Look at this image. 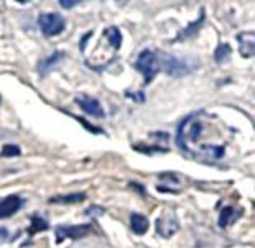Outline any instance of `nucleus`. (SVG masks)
I'll return each instance as SVG.
<instances>
[{
	"label": "nucleus",
	"instance_id": "nucleus-1",
	"mask_svg": "<svg viewBox=\"0 0 255 248\" xmlns=\"http://www.w3.org/2000/svg\"><path fill=\"white\" fill-rule=\"evenodd\" d=\"M135 68L143 74V83L150 84L155 79V76L161 71L160 63V51L145 50L140 53V56L135 61Z\"/></svg>",
	"mask_w": 255,
	"mask_h": 248
},
{
	"label": "nucleus",
	"instance_id": "nucleus-2",
	"mask_svg": "<svg viewBox=\"0 0 255 248\" xmlns=\"http://www.w3.org/2000/svg\"><path fill=\"white\" fill-rule=\"evenodd\" d=\"M38 25H40L41 33L51 38V36L63 33L66 28V20L59 13H41L38 17Z\"/></svg>",
	"mask_w": 255,
	"mask_h": 248
},
{
	"label": "nucleus",
	"instance_id": "nucleus-3",
	"mask_svg": "<svg viewBox=\"0 0 255 248\" xmlns=\"http://www.w3.org/2000/svg\"><path fill=\"white\" fill-rule=\"evenodd\" d=\"M160 63H161V71H165L170 76H183V74L189 73L188 64L183 61V59L166 55V53H160Z\"/></svg>",
	"mask_w": 255,
	"mask_h": 248
},
{
	"label": "nucleus",
	"instance_id": "nucleus-4",
	"mask_svg": "<svg viewBox=\"0 0 255 248\" xmlns=\"http://www.w3.org/2000/svg\"><path fill=\"white\" fill-rule=\"evenodd\" d=\"M94 232L92 224L84 225H68V227H58L56 229V239L61 242L63 239H84Z\"/></svg>",
	"mask_w": 255,
	"mask_h": 248
},
{
	"label": "nucleus",
	"instance_id": "nucleus-5",
	"mask_svg": "<svg viewBox=\"0 0 255 248\" xmlns=\"http://www.w3.org/2000/svg\"><path fill=\"white\" fill-rule=\"evenodd\" d=\"M76 104H78L81 109L91 117H96V118H104L106 117V112H104V109H102L101 102L97 100L96 97L79 94L78 97H76Z\"/></svg>",
	"mask_w": 255,
	"mask_h": 248
},
{
	"label": "nucleus",
	"instance_id": "nucleus-6",
	"mask_svg": "<svg viewBox=\"0 0 255 248\" xmlns=\"http://www.w3.org/2000/svg\"><path fill=\"white\" fill-rule=\"evenodd\" d=\"M21 206H23V199L17 196V194H12V196L2 199L0 201V219L12 217L13 214H17L21 209Z\"/></svg>",
	"mask_w": 255,
	"mask_h": 248
},
{
	"label": "nucleus",
	"instance_id": "nucleus-7",
	"mask_svg": "<svg viewBox=\"0 0 255 248\" xmlns=\"http://www.w3.org/2000/svg\"><path fill=\"white\" fill-rule=\"evenodd\" d=\"M176 230H178V222H176L175 214L165 212L161 217L156 219V232H158L161 237L168 239V237H171Z\"/></svg>",
	"mask_w": 255,
	"mask_h": 248
},
{
	"label": "nucleus",
	"instance_id": "nucleus-8",
	"mask_svg": "<svg viewBox=\"0 0 255 248\" xmlns=\"http://www.w3.org/2000/svg\"><path fill=\"white\" fill-rule=\"evenodd\" d=\"M239 41V51L244 58H254L255 56V33L254 31H242L237 35Z\"/></svg>",
	"mask_w": 255,
	"mask_h": 248
},
{
	"label": "nucleus",
	"instance_id": "nucleus-9",
	"mask_svg": "<svg viewBox=\"0 0 255 248\" xmlns=\"http://www.w3.org/2000/svg\"><path fill=\"white\" fill-rule=\"evenodd\" d=\"M130 227H132L133 234L143 235L150 227L148 219H146L145 215H142V214H132V215H130Z\"/></svg>",
	"mask_w": 255,
	"mask_h": 248
},
{
	"label": "nucleus",
	"instance_id": "nucleus-10",
	"mask_svg": "<svg viewBox=\"0 0 255 248\" xmlns=\"http://www.w3.org/2000/svg\"><path fill=\"white\" fill-rule=\"evenodd\" d=\"M203 21H204V10H201L199 20L193 21V23L189 25L186 30L180 31V33H178V36H176V41H183V40H186L188 36H193V35L196 33V31H198V30L201 28V25H203Z\"/></svg>",
	"mask_w": 255,
	"mask_h": 248
},
{
	"label": "nucleus",
	"instance_id": "nucleus-11",
	"mask_svg": "<svg viewBox=\"0 0 255 248\" xmlns=\"http://www.w3.org/2000/svg\"><path fill=\"white\" fill-rule=\"evenodd\" d=\"M241 214H242L241 210L237 212V209H234V207H224V209L221 210L219 227H227V225L234 222V220H236Z\"/></svg>",
	"mask_w": 255,
	"mask_h": 248
},
{
	"label": "nucleus",
	"instance_id": "nucleus-12",
	"mask_svg": "<svg viewBox=\"0 0 255 248\" xmlns=\"http://www.w3.org/2000/svg\"><path fill=\"white\" fill-rule=\"evenodd\" d=\"M86 199L84 192H76V194H68V196H56L50 199V204H76L83 202Z\"/></svg>",
	"mask_w": 255,
	"mask_h": 248
},
{
	"label": "nucleus",
	"instance_id": "nucleus-13",
	"mask_svg": "<svg viewBox=\"0 0 255 248\" xmlns=\"http://www.w3.org/2000/svg\"><path fill=\"white\" fill-rule=\"evenodd\" d=\"M231 46L227 45V43H221V45L216 48V53H214V59H216V63H219V64H226L227 61L231 59Z\"/></svg>",
	"mask_w": 255,
	"mask_h": 248
},
{
	"label": "nucleus",
	"instance_id": "nucleus-14",
	"mask_svg": "<svg viewBox=\"0 0 255 248\" xmlns=\"http://www.w3.org/2000/svg\"><path fill=\"white\" fill-rule=\"evenodd\" d=\"M63 56H64L63 53H55V55H51L50 58L46 59V61L40 63V68H38V69H40V71H41L43 74H45V73L48 71V69H50V68L53 66V64H56V63H58L59 59H61Z\"/></svg>",
	"mask_w": 255,
	"mask_h": 248
},
{
	"label": "nucleus",
	"instance_id": "nucleus-15",
	"mask_svg": "<svg viewBox=\"0 0 255 248\" xmlns=\"http://www.w3.org/2000/svg\"><path fill=\"white\" fill-rule=\"evenodd\" d=\"M0 155H2L3 158H10V156H20V148L17 147V145L7 143V145H3L2 153H0Z\"/></svg>",
	"mask_w": 255,
	"mask_h": 248
},
{
	"label": "nucleus",
	"instance_id": "nucleus-16",
	"mask_svg": "<svg viewBox=\"0 0 255 248\" xmlns=\"http://www.w3.org/2000/svg\"><path fill=\"white\" fill-rule=\"evenodd\" d=\"M48 229V224L45 219H40V217H35L33 219V227L30 229V234H35V232H40V230H46Z\"/></svg>",
	"mask_w": 255,
	"mask_h": 248
},
{
	"label": "nucleus",
	"instance_id": "nucleus-17",
	"mask_svg": "<svg viewBox=\"0 0 255 248\" xmlns=\"http://www.w3.org/2000/svg\"><path fill=\"white\" fill-rule=\"evenodd\" d=\"M59 5H61L63 8H73L76 5H79V2H69V0H66V2H59Z\"/></svg>",
	"mask_w": 255,
	"mask_h": 248
},
{
	"label": "nucleus",
	"instance_id": "nucleus-18",
	"mask_svg": "<svg viewBox=\"0 0 255 248\" xmlns=\"http://www.w3.org/2000/svg\"><path fill=\"white\" fill-rule=\"evenodd\" d=\"M0 239H2V240L7 239V230H5V229H0Z\"/></svg>",
	"mask_w": 255,
	"mask_h": 248
}]
</instances>
